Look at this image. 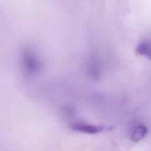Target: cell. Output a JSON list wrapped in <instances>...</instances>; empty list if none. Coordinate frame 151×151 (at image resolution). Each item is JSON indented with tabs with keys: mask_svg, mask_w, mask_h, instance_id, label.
<instances>
[{
	"mask_svg": "<svg viewBox=\"0 0 151 151\" xmlns=\"http://www.w3.org/2000/svg\"><path fill=\"white\" fill-rule=\"evenodd\" d=\"M71 127L74 131L88 134L99 133L108 129L104 126L89 124L81 122L74 123V124H71Z\"/></svg>",
	"mask_w": 151,
	"mask_h": 151,
	"instance_id": "obj_1",
	"label": "cell"
},
{
	"mask_svg": "<svg viewBox=\"0 0 151 151\" xmlns=\"http://www.w3.org/2000/svg\"><path fill=\"white\" fill-rule=\"evenodd\" d=\"M147 133V128L142 125L136 126L132 130L130 134V140L132 142H137L143 139Z\"/></svg>",
	"mask_w": 151,
	"mask_h": 151,
	"instance_id": "obj_2",
	"label": "cell"
},
{
	"mask_svg": "<svg viewBox=\"0 0 151 151\" xmlns=\"http://www.w3.org/2000/svg\"><path fill=\"white\" fill-rule=\"evenodd\" d=\"M136 52L151 61V40H146L140 43L136 48Z\"/></svg>",
	"mask_w": 151,
	"mask_h": 151,
	"instance_id": "obj_3",
	"label": "cell"
}]
</instances>
